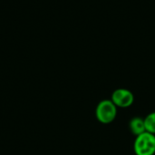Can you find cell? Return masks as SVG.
I'll list each match as a JSON object with an SVG mask.
<instances>
[{
    "label": "cell",
    "instance_id": "5",
    "mask_svg": "<svg viewBox=\"0 0 155 155\" xmlns=\"http://www.w3.org/2000/svg\"><path fill=\"white\" fill-rule=\"evenodd\" d=\"M144 124L146 132L155 134V112L151 113L144 119Z\"/></svg>",
    "mask_w": 155,
    "mask_h": 155
},
{
    "label": "cell",
    "instance_id": "2",
    "mask_svg": "<svg viewBox=\"0 0 155 155\" xmlns=\"http://www.w3.org/2000/svg\"><path fill=\"white\" fill-rule=\"evenodd\" d=\"M95 115L97 120L104 124L114 121L117 115V107L112 100H104L97 104Z\"/></svg>",
    "mask_w": 155,
    "mask_h": 155
},
{
    "label": "cell",
    "instance_id": "4",
    "mask_svg": "<svg viewBox=\"0 0 155 155\" xmlns=\"http://www.w3.org/2000/svg\"><path fill=\"white\" fill-rule=\"evenodd\" d=\"M130 130L133 134L138 136L143 133L146 132L145 129V124H144V119L140 118V117H134L131 120L130 124H129Z\"/></svg>",
    "mask_w": 155,
    "mask_h": 155
},
{
    "label": "cell",
    "instance_id": "3",
    "mask_svg": "<svg viewBox=\"0 0 155 155\" xmlns=\"http://www.w3.org/2000/svg\"><path fill=\"white\" fill-rule=\"evenodd\" d=\"M134 96L133 93L127 89H117L112 94V102L116 107L126 108L134 104Z\"/></svg>",
    "mask_w": 155,
    "mask_h": 155
},
{
    "label": "cell",
    "instance_id": "1",
    "mask_svg": "<svg viewBox=\"0 0 155 155\" xmlns=\"http://www.w3.org/2000/svg\"><path fill=\"white\" fill-rule=\"evenodd\" d=\"M134 149L136 155H154L155 134L145 132L136 136Z\"/></svg>",
    "mask_w": 155,
    "mask_h": 155
}]
</instances>
